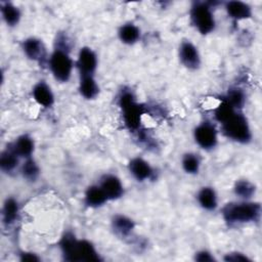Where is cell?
I'll list each match as a JSON object with an SVG mask.
<instances>
[{
    "instance_id": "1",
    "label": "cell",
    "mask_w": 262,
    "mask_h": 262,
    "mask_svg": "<svg viewBox=\"0 0 262 262\" xmlns=\"http://www.w3.org/2000/svg\"><path fill=\"white\" fill-rule=\"evenodd\" d=\"M61 253L68 261H99L93 245L86 239H77L74 234L66 233L59 243Z\"/></svg>"
},
{
    "instance_id": "2",
    "label": "cell",
    "mask_w": 262,
    "mask_h": 262,
    "mask_svg": "<svg viewBox=\"0 0 262 262\" xmlns=\"http://www.w3.org/2000/svg\"><path fill=\"white\" fill-rule=\"evenodd\" d=\"M260 212L261 208L258 203L243 202L227 204L223 208L222 214L226 222L233 224L255 221L259 218Z\"/></svg>"
},
{
    "instance_id": "3",
    "label": "cell",
    "mask_w": 262,
    "mask_h": 262,
    "mask_svg": "<svg viewBox=\"0 0 262 262\" xmlns=\"http://www.w3.org/2000/svg\"><path fill=\"white\" fill-rule=\"evenodd\" d=\"M222 130L228 138L239 143H247L252 138L249 123L239 113H235L227 121L222 123Z\"/></svg>"
},
{
    "instance_id": "4",
    "label": "cell",
    "mask_w": 262,
    "mask_h": 262,
    "mask_svg": "<svg viewBox=\"0 0 262 262\" xmlns=\"http://www.w3.org/2000/svg\"><path fill=\"white\" fill-rule=\"evenodd\" d=\"M119 104L123 111V120L129 130H137L140 126L143 108L139 105L132 94V92L125 91L119 99Z\"/></svg>"
},
{
    "instance_id": "5",
    "label": "cell",
    "mask_w": 262,
    "mask_h": 262,
    "mask_svg": "<svg viewBox=\"0 0 262 262\" xmlns=\"http://www.w3.org/2000/svg\"><path fill=\"white\" fill-rule=\"evenodd\" d=\"M211 8V5L206 2H195L190 8L191 23L202 35L211 33L215 28V18Z\"/></svg>"
},
{
    "instance_id": "6",
    "label": "cell",
    "mask_w": 262,
    "mask_h": 262,
    "mask_svg": "<svg viewBox=\"0 0 262 262\" xmlns=\"http://www.w3.org/2000/svg\"><path fill=\"white\" fill-rule=\"evenodd\" d=\"M73 59L68 51L56 48L49 57V68L53 77L59 82H67L71 78L73 71Z\"/></svg>"
},
{
    "instance_id": "7",
    "label": "cell",
    "mask_w": 262,
    "mask_h": 262,
    "mask_svg": "<svg viewBox=\"0 0 262 262\" xmlns=\"http://www.w3.org/2000/svg\"><path fill=\"white\" fill-rule=\"evenodd\" d=\"M193 135L195 142L204 149H211L217 144V131L215 127L208 122L196 126Z\"/></svg>"
},
{
    "instance_id": "8",
    "label": "cell",
    "mask_w": 262,
    "mask_h": 262,
    "mask_svg": "<svg viewBox=\"0 0 262 262\" xmlns=\"http://www.w3.org/2000/svg\"><path fill=\"white\" fill-rule=\"evenodd\" d=\"M179 58L184 67L189 70H196L201 64V57L198 48L189 41H183L179 47Z\"/></svg>"
},
{
    "instance_id": "9",
    "label": "cell",
    "mask_w": 262,
    "mask_h": 262,
    "mask_svg": "<svg viewBox=\"0 0 262 262\" xmlns=\"http://www.w3.org/2000/svg\"><path fill=\"white\" fill-rule=\"evenodd\" d=\"M77 67L79 69L80 76L93 75L97 67V57L91 48L83 47L80 49L77 59Z\"/></svg>"
},
{
    "instance_id": "10",
    "label": "cell",
    "mask_w": 262,
    "mask_h": 262,
    "mask_svg": "<svg viewBox=\"0 0 262 262\" xmlns=\"http://www.w3.org/2000/svg\"><path fill=\"white\" fill-rule=\"evenodd\" d=\"M99 186L104 191L107 200H117L121 198L124 192L121 180L117 176L112 174L103 176Z\"/></svg>"
},
{
    "instance_id": "11",
    "label": "cell",
    "mask_w": 262,
    "mask_h": 262,
    "mask_svg": "<svg viewBox=\"0 0 262 262\" xmlns=\"http://www.w3.org/2000/svg\"><path fill=\"white\" fill-rule=\"evenodd\" d=\"M23 50L25 54L32 60L41 61L45 58V48L41 40L31 37L23 42Z\"/></svg>"
},
{
    "instance_id": "12",
    "label": "cell",
    "mask_w": 262,
    "mask_h": 262,
    "mask_svg": "<svg viewBox=\"0 0 262 262\" xmlns=\"http://www.w3.org/2000/svg\"><path fill=\"white\" fill-rule=\"evenodd\" d=\"M129 171L138 181L149 179L152 175V169L150 165L141 158H134L130 161Z\"/></svg>"
},
{
    "instance_id": "13",
    "label": "cell",
    "mask_w": 262,
    "mask_h": 262,
    "mask_svg": "<svg viewBox=\"0 0 262 262\" xmlns=\"http://www.w3.org/2000/svg\"><path fill=\"white\" fill-rule=\"evenodd\" d=\"M227 14L234 20H242L251 17L252 8L249 4L242 1H229L225 4Z\"/></svg>"
},
{
    "instance_id": "14",
    "label": "cell",
    "mask_w": 262,
    "mask_h": 262,
    "mask_svg": "<svg viewBox=\"0 0 262 262\" xmlns=\"http://www.w3.org/2000/svg\"><path fill=\"white\" fill-rule=\"evenodd\" d=\"M32 94L36 102L44 107H50L54 102V95L50 87L44 82H40L35 85Z\"/></svg>"
},
{
    "instance_id": "15",
    "label": "cell",
    "mask_w": 262,
    "mask_h": 262,
    "mask_svg": "<svg viewBox=\"0 0 262 262\" xmlns=\"http://www.w3.org/2000/svg\"><path fill=\"white\" fill-rule=\"evenodd\" d=\"M79 91L86 99H93L97 96L99 88L95 79L93 78V75L80 76Z\"/></svg>"
},
{
    "instance_id": "16",
    "label": "cell",
    "mask_w": 262,
    "mask_h": 262,
    "mask_svg": "<svg viewBox=\"0 0 262 262\" xmlns=\"http://www.w3.org/2000/svg\"><path fill=\"white\" fill-rule=\"evenodd\" d=\"M85 204L91 208H97L105 204L107 200L104 191L99 185L89 186L85 192Z\"/></svg>"
},
{
    "instance_id": "17",
    "label": "cell",
    "mask_w": 262,
    "mask_h": 262,
    "mask_svg": "<svg viewBox=\"0 0 262 262\" xmlns=\"http://www.w3.org/2000/svg\"><path fill=\"white\" fill-rule=\"evenodd\" d=\"M11 148L13 151L23 158H30L34 150V141L28 135H21L12 143Z\"/></svg>"
},
{
    "instance_id": "18",
    "label": "cell",
    "mask_w": 262,
    "mask_h": 262,
    "mask_svg": "<svg viewBox=\"0 0 262 262\" xmlns=\"http://www.w3.org/2000/svg\"><path fill=\"white\" fill-rule=\"evenodd\" d=\"M140 37V30L137 26L129 23L123 25L119 30V38L120 40L128 45L134 44L138 41Z\"/></svg>"
},
{
    "instance_id": "19",
    "label": "cell",
    "mask_w": 262,
    "mask_h": 262,
    "mask_svg": "<svg viewBox=\"0 0 262 262\" xmlns=\"http://www.w3.org/2000/svg\"><path fill=\"white\" fill-rule=\"evenodd\" d=\"M198 202L205 210H214L217 207L215 190L212 187H203L198 193Z\"/></svg>"
},
{
    "instance_id": "20",
    "label": "cell",
    "mask_w": 262,
    "mask_h": 262,
    "mask_svg": "<svg viewBox=\"0 0 262 262\" xmlns=\"http://www.w3.org/2000/svg\"><path fill=\"white\" fill-rule=\"evenodd\" d=\"M1 14L4 21L10 27L17 25L20 19L19 9L10 2L1 3Z\"/></svg>"
},
{
    "instance_id": "21",
    "label": "cell",
    "mask_w": 262,
    "mask_h": 262,
    "mask_svg": "<svg viewBox=\"0 0 262 262\" xmlns=\"http://www.w3.org/2000/svg\"><path fill=\"white\" fill-rule=\"evenodd\" d=\"M18 214V204L17 202L12 199H6V201L4 202V206H3V210H2V218H3V222L7 225L11 224L14 222V220L16 219Z\"/></svg>"
},
{
    "instance_id": "22",
    "label": "cell",
    "mask_w": 262,
    "mask_h": 262,
    "mask_svg": "<svg viewBox=\"0 0 262 262\" xmlns=\"http://www.w3.org/2000/svg\"><path fill=\"white\" fill-rule=\"evenodd\" d=\"M18 163V156L11 147L5 149L0 157V167L4 172H11L15 169Z\"/></svg>"
},
{
    "instance_id": "23",
    "label": "cell",
    "mask_w": 262,
    "mask_h": 262,
    "mask_svg": "<svg viewBox=\"0 0 262 262\" xmlns=\"http://www.w3.org/2000/svg\"><path fill=\"white\" fill-rule=\"evenodd\" d=\"M113 227L117 233L127 235L133 230L134 223L130 218L124 215H117L113 219Z\"/></svg>"
},
{
    "instance_id": "24",
    "label": "cell",
    "mask_w": 262,
    "mask_h": 262,
    "mask_svg": "<svg viewBox=\"0 0 262 262\" xmlns=\"http://www.w3.org/2000/svg\"><path fill=\"white\" fill-rule=\"evenodd\" d=\"M235 113H236L235 108L224 98L215 110V118L218 122L222 124L225 121H227Z\"/></svg>"
},
{
    "instance_id": "25",
    "label": "cell",
    "mask_w": 262,
    "mask_h": 262,
    "mask_svg": "<svg viewBox=\"0 0 262 262\" xmlns=\"http://www.w3.org/2000/svg\"><path fill=\"white\" fill-rule=\"evenodd\" d=\"M182 168L188 174H195L200 169V159L194 154H186L182 159Z\"/></svg>"
},
{
    "instance_id": "26",
    "label": "cell",
    "mask_w": 262,
    "mask_h": 262,
    "mask_svg": "<svg viewBox=\"0 0 262 262\" xmlns=\"http://www.w3.org/2000/svg\"><path fill=\"white\" fill-rule=\"evenodd\" d=\"M21 174L28 180H35L39 175V167L32 158H27L21 167Z\"/></svg>"
},
{
    "instance_id": "27",
    "label": "cell",
    "mask_w": 262,
    "mask_h": 262,
    "mask_svg": "<svg viewBox=\"0 0 262 262\" xmlns=\"http://www.w3.org/2000/svg\"><path fill=\"white\" fill-rule=\"evenodd\" d=\"M234 192L243 199H249L255 192V186L248 180H238L234 185Z\"/></svg>"
},
{
    "instance_id": "28",
    "label": "cell",
    "mask_w": 262,
    "mask_h": 262,
    "mask_svg": "<svg viewBox=\"0 0 262 262\" xmlns=\"http://www.w3.org/2000/svg\"><path fill=\"white\" fill-rule=\"evenodd\" d=\"M235 110L242 108L245 103V95L239 89H231L225 98Z\"/></svg>"
},
{
    "instance_id": "29",
    "label": "cell",
    "mask_w": 262,
    "mask_h": 262,
    "mask_svg": "<svg viewBox=\"0 0 262 262\" xmlns=\"http://www.w3.org/2000/svg\"><path fill=\"white\" fill-rule=\"evenodd\" d=\"M225 261H228V262H247V261H250V259L241 254V253H230V254H227L224 258Z\"/></svg>"
},
{
    "instance_id": "30",
    "label": "cell",
    "mask_w": 262,
    "mask_h": 262,
    "mask_svg": "<svg viewBox=\"0 0 262 262\" xmlns=\"http://www.w3.org/2000/svg\"><path fill=\"white\" fill-rule=\"evenodd\" d=\"M196 261H200V262H212L214 261V257L207 251H201V252H198L195 254V258H194Z\"/></svg>"
},
{
    "instance_id": "31",
    "label": "cell",
    "mask_w": 262,
    "mask_h": 262,
    "mask_svg": "<svg viewBox=\"0 0 262 262\" xmlns=\"http://www.w3.org/2000/svg\"><path fill=\"white\" fill-rule=\"evenodd\" d=\"M20 255H21V257H20L21 261H39V258L35 254L23 253Z\"/></svg>"
}]
</instances>
